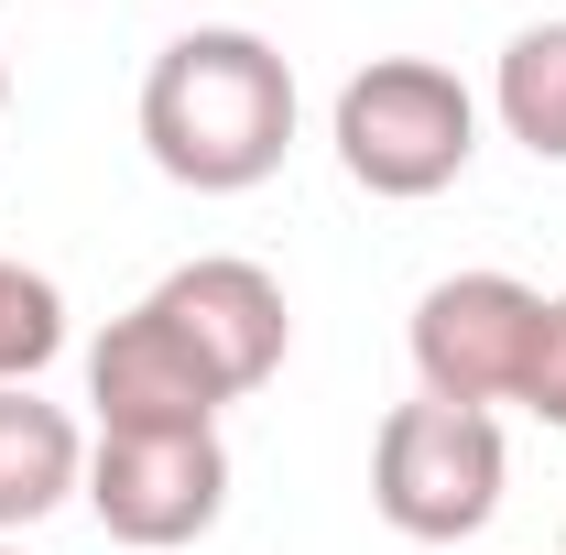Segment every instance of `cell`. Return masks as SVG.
Masks as SVG:
<instances>
[{
	"mask_svg": "<svg viewBox=\"0 0 566 555\" xmlns=\"http://www.w3.org/2000/svg\"><path fill=\"white\" fill-rule=\"evenodd\" d=\"M142 153L186 197H251L294 153V66L240 22H197L142 66Z\"/></svg>",
	"mask_w": 566,
	"mask_h": 555,
	"instance_id": "1",
	"label": "cell"
},
{
	"mask_svg": "<svg viewBox=\"0 0 566 555\" xmlns=\"http://www.w3.org/2000/svg\"><path fill=\"white\" fill-rule=\"evenodd\" d=\"M327 142H338V164H349L359 197L415 208V197H447V186L469 175V153H480V98H469V76L436 66V55H370V66L338 87Z\"/></svg>",
	"mask_w": 566,
	"mask_h": 555,
	"instance_id": "2",
	"label": "cell"
},
{
	"mask_svg": "<svg viewBox=\"0 0 566 555\" xmlns=\"http://www.w3.org/2000/svg\"><path fill=\"white\" fill-rule=\"evenodd\" d=\"M501 480H512V447H501L491 415L469 404H392L381 436H370V512L403 534V545H469L501 512Z\"/></svg>",
	"mask_w": 566,
	"mask_h": 555,
	"instance_id": "3",
	"label": "cell"
},
{
	"mask_svg": "<svg viewBox=\"0 0 566 555\" xmlns=\"http://www.w3.org/2000/svg\"><path fill=\"white\" fill-rule=\"evenodd\" d=\"M403 348H415V381L436 404H469V415L523 404L534 348H545V294L523 273H436L415 294Z\"/></svg>",
	"mask_w": 566,
	"mask_h": 555,
	"instance_id": "4",
	"label": "cell"
},
{
	"mask_svg": "<svg viewBox=\"0 0 566 555\" xmlns=\"http://www.w3.org/2000/svg\"><path fill=\"white\" fill-rule=\"evenodd\" d=\"M76 501L98 512L109 545H142V555L197 545L229 512V447H218V425H186V436H98Z\"/></svg>",
	"mask_w": 566,
	"mask_h": 555,
	"instance_id": "5",
	"label": "cell"
},
{
	"mask_svg": "<svg viewBox=\"0 0 566 555\" xmlns=\"http://www.w3.org/2000/svg\"><path fill=\"white\" fill-rule=\"evenodd\" d=\"M175 338L208 359V381L240 404V392H262L283 370V348H294V305H283V283L262 262H240V251H208V262H175V273L142 294Z\"/></svg>",
	"mask_w": 566,
	"mask_h": 555,
	"instance_id": "6",
	"label": "cell"
},
{
	"mask_svg": "<svg viewBox=\"0 0 566 555\" xmlns=\"http://www.w3.org/2000/svg\"><path fill=\"white\" fill-rule=\"evenodd\" d=\"M87 404H98V436H186V425H218V392L208 359L175 338L153 305L109 316V338L87 348Z\"/></svg>",
	"mask_w": 566,
	"mask_h": 555,
	"instance_id": "7",
	"label": "cell"
},
{
	"mask_svg": "<svg viewBox=\"0 0 566 555\" xmlns=\"http://www.w3.org/2000/svg\"><path fill=\"white\" fill-rule=\"evenodd\" d=\"M87 480V436L66 404H44L33 381H0V545L33 534L44 512H66Z\"/></svg>",
	"mask_w": 566,
	"mask_h": 555,
	"instance_id": "8",
	"label": "cell"
},
{
	"mask_svg": "<svg viewBox=\"0 0 566 555\" xmlns=\"http://www.w3.org/2000/svg\"><path fill=\"white\" fill-rule=\"evenodd\" d=\"M491 109L501 132L523 142L534 164H566V11L556 22H523L491 66Z\"/></svg>",
	"mask_w": 566,
	"mask_h": 555,
	"instance_id": "9",
	"label": "cell"
},
{
	"mask_svg": "<svg viewBox=\"0 0 566 555\" xmlns=\"http://www.w3.org/2000/svg\"><path fill=\"white\" fill-rule=\"evenodd\" d=\"M66 359V283L33 262H0V381H33Z\"/></svg>",
	"mask_w": 566,
	"mask_h": 555,
	"instance_id": "10",
	"label": "cell"
},
{
	"mask_svg": "<svg viewBox=\"0 0 566 555\" xmlns=\"http://www.w3.org/2000/svg\"><path fill=\"white\" fill-rule=\"evenodd\" d=\"M523 404L566 436V294H545V348H534V381H523Z\"/></svg>",
	"mask_w": 566,
	"mask_h": 555,
	"instance_id": "11",
	"label": "cell"
},
{
	"mask_svg": "<svg viewBox=\"0 0 566 555\" xmlns=\"http://www.w3.org/2000/svg\"><path fill=\"white\" fill-rule=\"evenodd\" d=\"M0 109H11V55H0Z\"/></svg>",
	"mask_w": 566,
	"mask_h": 555,
	"instance_id": "12",
	"label": "cell"
},
{
	"mask_svg": "<svg viewBox=\"0 0 566 555\" xmlns=\"http://www.w3.org/2000/svg\"><path fill=\"white\" fill-rule=\"evenodd\" d=\"M0 555H22V545H0Z\"/></svg>",
	"mask_w": 566,
	"mask_h": 555,
	"instance_id": "13",
	"label": "cell"
}]
</instances>
